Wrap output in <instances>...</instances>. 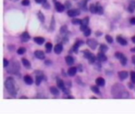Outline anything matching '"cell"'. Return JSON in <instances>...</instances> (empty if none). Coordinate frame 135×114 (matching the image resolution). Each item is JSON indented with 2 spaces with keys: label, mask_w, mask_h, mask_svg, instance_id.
I'll return each instance as SVG.
<instances>
[{
  "label": "cell",
  "mask_w": 135,
  "mask_h": 114,
  "mask_svg": "<svg viewBox=\"0 0 135 114\" xmlns=\"http://www.w3.org/2000/svg\"><path fill=\"white\" fill-rule=\"evenodd\" d=\"M3 62H4V64H3V66H4V67H6L7 65H8V61L6 60V59H4L3 60Z\"/></svg>",
  "instance_id": "cell-42"
},
{
  "label": "cell",
  "mask_w": 135,
  "mask_h": 114,
  "mask_svg": "<svg viewBox=\"0 0 135 114\" xmlns=\"http://www.w3.org/2000/svg\"><path fill=\"white\" fill-rule=\"evenodd\" d=\"M20 69V65L17 61H12L10 65L8 67L7 71L10 74H17Z\"/></svg>",
  "instance_id": "cell-2"
},
{
  "label": "cell",
  "mask_w": 135,
  "mask_h": 114,
  "mask_svg": "<svg viewBox=\"0 0 135 114\" xmlns=\"http://www.w3.org/2000/svg\"><path fill=\"white\" fill-rule=\"evenodd\" d=\"M22 64L25 67V68H30L31 67V64L29 62V60H27L26 59H22Z\"/></svg>",
  "instance_id": "cell-24"
},
{
  "label": "cell",
  "mask_w": 135,
  "mask_h": 114,
  "mask_svg": "<svg viewBox=\"0 0 135 114\" xmlns=\"http://www.w3.org/2000/svg\"><path fill=\"white\" fill-rule=\"evenodd\" d=\"M66 64L68 65H72V64H73L74 60H73V58L72 56L68 55V56L66 57Z\"/></svg>",
  "instance_id": "cell-18"
},
{
  "label": "cell",
  "mask_w": 135,
  "mask_h": 114,
  "mask_svg": "<svg viewBox=\"0 0 135 114\" xmlns=\"http://www.w3.org/2000/svg\"><path fill=\"white\" fill-rule=\"evenodd\" d=\"M77 73V68L76 67H70L68 70V75L70 76H74Z\"/></svg>",
  "instance_id": "cell-19"
},
{
  "label": "cell",
  "mask_w": 135,
  "mask_h": 114,
  "mask_svg": "<svg viewBox=\"0 0 135 114\" xmlns=\"http://www.w3.org/2000/svg\"><path fill=\"white\" fill-rule=\"evenodd\" d=\"M57 86L59 89H61L63 91H66V88H65V85H64V82L63 80L59 79V78H57Z\"/></svg>",
  "instance_id": "cell-10"
},
{
  "label": "cell",
  "mask_w": 135,
  "mask_h": 114,
  "mask_svg": "<svg viewBox=\"0 0 135 114\" xmlns=\"http://www.w3.org/2000/svg\"><path fill=\"white\" fill-rule=\"evenodd\" d=\"M54 50H55V52L56 54H60L63 51V44H58L55 46L54 48Z\"/></svg>",
  "instance_id": "cell-12"
},
{
  "label": "cell",
  "mask_w": 135,
  "mask_h": 114,
  "mask_svg": "<svg viewBox=\"0 0 135 114\" xmlns=\"http://www.w3.org/2000/svg\"><path fill=\"white\" fill-rule=\"evenodd\" d=\"M45 48H46L47 52H50L51 51V49H52V44H51V43H49V42L47 43L46 45H45Z\"/></svg>",
  "instance_id": "cell-29"
},
{
  "label": "cell",
  "mask_w": 135,
  "mask_h": 114,
  "mask_svg": "<svg viewBox=\"0 0 135 114\" xmlns=\"http://www.w3.org/2000/svg\"><path fill=\"white\" fill-rule=\"evenodd\" d=\"M132 41H133V42L134 44H135V36L132 37Z\"/></svg>",
  "instance_id": "cell-45"
},
{
  "label": "cell",
  "mask_w": 135,
  "mask_h": 114,
  "mask_svg": "<svg viewBox=\"0 0 135 114\" xmlns=\"http://www.w3.org/2000/svg\"><path fill=\"white\" fill-rule=\"evenodd\" d=\"M72 23L74 24V25H79V24H81V20L77 19V18L73 19V20H72Z\"/></svg>",
  "instance_id": "cell-37"
},
{
  "label": "cell",
  "mask_w": 135,
  "mask_h": 114,
  "mask_svg": "<svg viewBox=\"0 0 135 114\" xmlns=\"http://www.w3.org/2000/svg\"><path fill=\"white\" fill-rule=\"evenodd\" d=\"M91 90H92V91L94 92L95 94H100V90H99V89H98V87H95V86H93V87H91Z\"/></svg>",
  "instance_id": "cell-30"
},
{
  "label": "cell",
  "mask_w": 135,
  "mask_h": 114,
  "mask_svg": "<svg viewBox=\"0 0 135 114\" xmlns=\"http://www.w3.org/2000/svg\"><path fill=\"white\" fill-rule=\"evenodd\" d=\"M130 78H131L132 83H135V72L134 71L130 72Z\"/></svg>",
  "instance_id": "cell-32"
},
{
  "label": "cell",
  "mask_w": 135,
  "mask_h": 114,
  "mask_svg": "<svg viewBox=\"0 0 135 114\" xmlns=\"http://www.w3.org/2000/svg\"><path fill=\"white\" fill-rule=\"evenodd\" d=\"M35 56L36 57V58L40 59V60H44V53L40 51V50H37L35 52Z\"/></svg>",
  "instance_id": "cell-9"
},
{
  "label": "cell",
  "mask_w": 135,
  "mask_h": 114,
  "mask_svg": "<svg viewBox=\"0 0 135 114\" xmlns=\"http://www.w3.org/2000/svg\"><path fill=\"white\" fill-rule=\"evenodd\" d=\"M38 18L40 19V21L41 22L44 21V16L43 15V14H42L40 11L38 13Z\"/></svg>",
  "instance_id": "cell-33"
},
{
  "label": "cell",
  "mask_w": 135,
  "mask_h": 114,
  "mask_svg": "<svg viewBox=\"0 0 135 114\" xmlns=\"http://www.w3.org/2000/svg\"><path fill=\"white\" fill-rule=\"evenodd\" d=\"M91 34V30L90 28H85V30H84V35L85 36V37H89V35Z\"/></svg>",
  "instance_id": "cell-31"
},
{
  "label": "cell",
  "mask_w": 135,
  "mask_h": 114,
  "mask_svg": "<svg viewBox=\"0 0 135 114\" xmlns=\"http://www.w3.org/2000/svg\"><path fill=\"white\" fill-rule=\"evenodd\" d=\"M50 91H51V93L53 95H59V90L56 87H51L50 88Z\"/></svg>",
  "instance_id": "cell-23"
},
{
  "label": "cell",
  "mask_w": 135,
  "mask_h": 114,
  "mask_svg": "<svg viewBox=\"0 0 135 114\" xmlns=\"http://www.w3.org/2000/svg\"><path fill=\"white\" fill-rule=\"evenodd\" d=\"M89 24V18H85L81 21V30L84 31L85 28H87V25Z\"/></svg>",
  "instance_id": "cell-4"
},
{
  "label": "cell",
  "mask_w": 135,
  "mask_h": 114,
  "mask_svg": "<svg viewBox=\"0 0 135 114\" xmlns=\"http://www.w3.org/2000/svg\"><path fill=\"white\" fill-rule=\"evenodd\" d=\"M66 7L67 8L70 7V3L69 2H66Z\"/></svg>",
  "instance_id": "cell-43"
},
{
  "label": "cell",
  "mask_w": 135,
  "mask_h": 114,
  "mask_svg": "<svg viewBox=\"0 0 135 114\" xmlns=\"http://www.w3.org/2000/svg\"><path fill=\"white\" fill-rule=\"evenodd\" d=\"M43 78H44V76H43L42 75H37V76L36 77V85H40V82H41V81L43 80Z\"/></svg>",
  "instance_id": "cell-25"
},
{
  "label": "cell",
  "mask_w": 135,
  "mask_h": 114,
  "mask_svg": "<svg viewBox=\"0 0 135 114\" xmlns=\"http://www.w3.org/2000/svg\"><path fill=\"white\" fill-rule=\"evenodd\" d=\"M103 10L102 7L100 4H96V14L101 15V14H103Z\"/></svg>",
  "instance_id": "cell-17"
},
{
  "label": "cell",
  "mask_w": 135,
  "mask_h": 114,
  "mask_svg": "<svg viewBox=\"0 0 135 114\" xmlns=\"http://www.w3.org/2000/svg\"><path fill=\"white\" fill-rule=\"evenodd\" d=\"M5 87L8 91V93L11 95H16L17 94V89L15 87V82L14 78H8L5 82Z\"/></svg>",
  "instance_id": "cell-1"
},
{
  "label": "cell",
  "mask_w": 135,
  "mask_h": 114,
  "mask_svg": "<svg viewBox=\"0 0 135 114\" xmlns=\"http://www.w3.org/2000/svg\"><path fill=\"white\" fill-rule=\"evenodd\" d=\"M97 60L100 62H103V61L107 60V57H106V55H104L103 52H100L97 55Z\"/></svg>",
  "instance_id": "cell-11"
},
{
  "label": "cell",
  "mask_w": 135,
  "mask_h": 114,
  "mask_svg": "<svg viewBox=\"0 0 135 114\" xmlns=\"http://www.w3.org/2000/svg\"><path fill=\"white\" fill-rule=\"evenodd\" d=\"M89 10H90V11H91L93 14H96V6H95V5L92 4V5L90 6V7H89Z\"/></svg>",
  "instance_id": "cell-35"
},
{
  "label": "cell",
  "mask_w": 135,
  "mask_h": 114,
  "mask_svg": "<svg viewBox=\"0 0 135 114\" xmlns=\"http://www.w3.org/2000/svg\"><path fill=\"white\" fill-rule=\"evenodd\" d=\"M130 24H132V25H135V18H132L130 20Z\"/></svg>",
  "instance_id": "cell-40"
},
{
  "label": "cell",
  "mask_w": 135,
  "mask_h": 114,
  "mask_svg": "<svg viewBox=\"0 0 135 114\" xmlns=\"http://www.w3.org/2000/svg\"><path fill=\"white\" fill-rule=\"evenodd\" d=\"M119 77L121 80H124L128 77V73L126 71H120L119 72Z\"/></svg>",
  "instance_id": "cell-14"
},
{
  "label": "cell",
  "mask_w": 135,
  "mask_h": 114,
  "mask_svg": "<svg viewBox=\"0 0 135 114\" xmlns=\"http://www.w3.org/2000/svg\"><path fill=\"white\" fill-rule=\"evenodd\" d=\"M67 14H68V16L71 17V18H73V17H76V16H77V15L80 14V10L78 9L70 10H68Z\"/></svg>",
  "instance_id": "cell-6"
},
{
  "label": "cell",
  "mask_w": 135,
  "mask_h": 114,
  "mask_svg": "<svg viewBox=\"0 0 135 114\" xmlns=\"http://www.w3.org/2000/svg\"><path fill=\"white\" fill-rule=\"evenodd\" d=\"M84 55H85V58L89 60V62L90 64H93V63L95 62V60H96V57H95V55H94L93 54H92L91 52H88L87 50H85V51L84 52Z\"/></svg>",
  "instance_id": "cell-3"
},
{
  "label": "cell",
  "mask_w": 135,
  "mask_h": 114,
  "mask_svg": "<svg viewBox=\"0 0 135 114\" xmlns=\"http://www.w3.org/2000/svg\"><path fill=\"white\" fill-rule=\"evenodd\" d=\"M55 6H56V9L58 12H63L64 10H65V6H63L62 3H58V2H56L55 3Z\"/></svg>",
  "instance_id": "cell-8"
},
{
  "label": "cell",
  "mask_w": 135,
  "mask_h": 114,
  "mask_svg": "<svg viewBox=\"0 0 135 114\" xmlns=\"http://www.w3.org/2000/svg\"><path fill=\"white\" fill-rule=\"evenodd\" d=\"M107 50H108V48H107V46H106V45H104V44H101L100 45V51L101 52H106Z\"/></svg>",
  "instance_id": "cell-27"
},
{
  "label": "cell",
  "mask_w": 135,
  "mask_h": 114,
  "mask_svg": "<svg viewBox=\"0 0 135 114\" xmlns=\"http://www.w3.org/2000/svg\"><path fill=\"white\" fill-rule=\"evenodd\" d=\"M106 41L108 42L109 44H111V43H112L113 42V39H112V37H111V36H109V35H107L106 37Z\"/></svg>",
  "instance_id": "cell-34"
},
{
  "label": "cell",
  "mask_w": 135,
  "mask_h": 114,
  "mask_svg": "<svg viewBox=\"0 0 135 114\" xmlns=\"http://www.w3.org/2000/svg\"><path fill=\"white\" fill-rule=\"evenodd\" d=\"M34 41H35L36 44H38L41 45V44H44V39L43 37H35V38H34Z\"/></svg>",
  "instance_id": "cell-20"
},
{
  "label": "cell",
  "mask_w": 135,
  "mask_h": 114,
  "mask_svg": "<svg viewBox=\"0 0 135 114\" xmlns=\"http://www.w3.org/2000/svg\"><path fill=\"white\" fill-rule=\"evenodd\" d=\"M117 41H118L121 45H126V44H127V41H126L124 38H122V37H117Z\"/></svg>",
  "instance_id": "cell-21"
},
{
  "label": "cell",
  "mask_w": 135,
  "mask_h": 114,
  "mask_svg": "<svg viewBox=\"0 0 135 114\" xmlns=\"http://www.w3.org/2000/svg\"><path fill=\"white\" fill-rule=\"evenodd\" d=\"M86 3H87V0H83L82 2H81L79 3V5L83 10H86Z\"/></svg>",
  "instance_id": "cell-28"
},
{
  "label": "cell",
  "mask_w": 135,
  "mask_h": 114,
  "mask_svg": "<svg viewBox=\"0 0 135 114\" xmlns=\"http://www.w3.org/2000/svg\"><path fill=\"white\" fill-rule=\"evenodd\" d=\"M119 60H120V62H121V64H122V65H123V66H125L126 64V62H127V60H126V57L122 55L121 57H120V59H119Z\"/></svg>",
  "instance_id": "cell-26"
},
{
  "label": "cell",
  "mask_w": 135,
  "mask_h": 114,
  "mask_svg": "<svg viewBox=\"0 0 135 114\" xmlns=\"http://www.w3.org/2000/svg\"><path fill=\"white\" fill-rule=\"evenodd\" d=\"M129 11L133 13L135 10V1L134 0H132V1H130V4H129Z\"/></svg>",
  "instance_id": "cell-16"
},
{
  "label": "cell",
  "mask_w": 135,
  "mask_h": 114,
  "mask_svg": "<svg viewBox=\"0 0 135 114\" xmlns=\"http://www.w3.org/2000/svg\"><path fill=\"white\" fill-rule=\"evenodd\" d=\"M131 52H135V48H133L131 49Z\"/></svg>",
  "instance_id": "cell-46"
},
{
  "label": "cell",
  "mask_w": 135,
  "mask_h": 114,
  "mask_svg": "<svg viewBox=\"0 0 135 114\" xmlns=\"http://www.w3.org/2000/svg\"><path fill=\"white\" fill-rule=\"evenodd\" d=\"M96 82L98 86H100V87H103V86L105 85V80L103 78H98L96 79Z\"/></svg>",
  "instance_id": "cell-15"
},
{
  "label": "cell",
  "mask_w": 135,
  "mask_h": 114,
  "mask_svg": "<svg viewBox=\"0 0 135 114\" xmlns=\"http://www.w3.org/2000/svg\"><path fill=\"white\" fill-rule=\"evenodd\" d=\"M36 3H39V4H42V3H45L47 0H35Z\"/></svg>",
  "instance_id": "cell-39"
},
{
  "label": "cell",
  "mask_w": 135,
  "mask_h": 114,
  "mask_svg": "<svg viewBox=\"0 0 135 114\" xmlns=\"http://www.w3.org/2000/svg\"><path fill=\"white\" fill-rule=\"evenodd\" d=\"M11 1H13V2H17V0H11Z\"/></svg>",
  "instance_id": "cell-47"
},
{
  "label": "cell",
  "mask_w": 135,
  "mask_h": 114,
  "mask_svg": "<svg viewBox=\"0 0 135 114\" xmlns=\"http://www.w3.org/2000/svg\"><path fill=\"white\" fill-rule=\"evenodd\" d=\"M22 5H24V6L29 5V0H23V1H22Z\"/></svg>",
  "instance_id": "cell-38"
},
{
  "label": "cell",
  "mask_w": 135,
  "mask_h": 114,
  "mask_svg": "<svg viewBox=\"0 0 135 114\" xmlns=\"http://www.w3.org/2000/svg\"><path fill=\"white\" fill-rule=\"evenodd\" d=\"M132 62H133V64H135V55H133V56L132 57Z\"/></svg>",
  "instance_id": "cell-44"
},
{
  "label": "cell",
  "mask_w": 135,
  "mask_h": 114,
  "mask_svg": "<svg viewBox=\"0 0 135 114\" xmlns=\"http://www.w3.org/2000/svg\"><path fill=\"white\" fill-rule=\"evenodd\" d=\"M87 44L92 48V49H96L97 45H98V43L96 40L94 39H89L87 41Z\"/></svg>",
  "instance_id": "cell-5"
},
{
  "label": "cell",
  "mask_w": 135,
  "mask_h": 114,
  "mask_svg": "<svg viewBox=\"0 0 135 114\" xmlns=\"http://www.w3.org/2000/svg\"><path fill=\"white\" fill-rule=\"evenodd\" d=\"M29 39H30V36L27 32H24L21 35V40L23 42H27L28 41H29Z\"/></svg>",
  "instance_id": "cell-7"
},
{
  "label": "cell",
  "mask_w": 135,
  "mask_h": 114,
  "mask_svg": "<svg viewBox=\"0 0 135 114\" xmlns=\"http://www.w3.org/2000/svg\"><path fill=\"white\" fill-rule=\"evenodd\" d=\"M65 30H66V26L62 27V28H61V33H65Z\"/></svg>",
  "instance_id": "cell-41"
},
{
  "label": "cell",
  "mask_w": 135,
  "mask_h": 114,
  "mask_svg": "<svg viewBox=\"0 0 135 114\" xmlns=\"http://www.w3.org/2000/svg\"><path fill=\"white\" fill-rule=\"evenodd\" d=\"M24 81L26 84H28V85H32L33 81V78L29 76V75H25L24 77Z\"/></svg>",
  "instance_id": "cell-13"
},
{
  "label": "cell",
  "mask_w": 135,
  "mask_h": 114,
  "mask_svg": "<svg viewBox=\"0 0 135 114\" xmlns=\"http://www.w3.org/2000/svg\"><path fill=\"white\" fill-rule=\"evenodd\" d=\"M25 52V48H20L18 50H17V53L19 55H22Z\"/></svg>",
  "instance_id": "cell-36"
},
{
  "label": "cell",
  "mask_w": 135,
  "mask_h": 114,
  "mask_svg": "<svg viewBox=\"0 0 135 114\" xmlns=\"http://www.w3.org/2000/svg\"><path fill=\"white\" fill-rule=\"evenodd\" d=\"M82 44H83V41H79L76 42V43H75V44H74V46H73V51H74L75 52H77L78 48H79L81 45H82Z\"/></svg>",
  "instance_id": "cell-22"
}]
</instances>
